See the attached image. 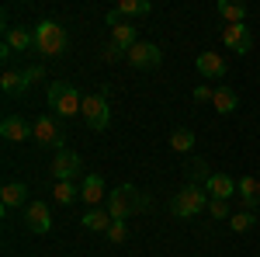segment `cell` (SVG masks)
<instances>
[{
    "label": "cell",
    "instance_id": "obj_27",
    "mask_svg": "<svg viewBox=\"0 0 260 257\" xmlns=\"http://www.w3.org/2000/svg\"><path fill=\"white\" fill-rule=\"evenodd\" d=\"M104 237L111 240V243H125V240H128V226H125V222H111V230H108Z\"/></svg>",
    "mask_w": 260,
    "mask_h": 257
},
{
    "label": "cell",
    "instance_id": "obj_30",
    "mask_svg": "<svg viewBox=\"0 0 260 257\" xmlns=\"http://www.w3.org/2000/svg\"><path fill=\"white\" fill-rule=\"evenodd\" d=\"M257 195H260V178H257Z\"/></svg>",
    "mask_w": 260,
    "mask_h": 257
},
{
    "label": "cell",
    "instance_id": "obj_26",
    "mask_svg": "<svg viewBox=\"0 0 260 257\" xmlns=\"http://www.w3.org/2000/svg\"><path fill=\"white\" fill-rule=\"evenodd\" d=\"M208 212H212V219H215V222H222V219H233V212H229V202H219V198H212V202H208Z\"/></svg>",
    "mask_w": 260,
    "mask_h": 257
},
{
    "label": "cell",
    "instance_id": "obj_21",
    "mask_svg": "<svg viewBox=\"0 0 260 257\" xmlns=\"http://www.w3.org/2000/svg\"><path fill=\"white\" fill-rule=\"evenodd\" d=\"M111 42H115V45H121V49L128 52V49H132V45L139 42L136 28H132V21H118V24L111 28Z\"/></svg>",
    "mask_w": 260,
    "mask_h": 257
},
{
    "label": "cell",
    "instance_id": "obj_7",
    "mask_svg": "<svg viewBox=\"0 0 260 257\" xmlns=\"http://www.w3.org/2000/svg\"><path fill=\"white\" fill-rule=\"evenodd\" d=\"M80 167H83L80 153H73V150H59V153L52 157V163H49V174H52V181H77Z\"/></svg>",
    "mask_w": 260,
    "mask_h": 257
},
{
    "label": "cell",
    "instance_id": "obj_23",
    "mask_svg": "<svg viewBox=\"0 0 260 257\" xmlns=\"http://www.w3.org/2000/svg\"><path fill=\"white\" fill-rule=\"evenodd\" d=\"M77 181H56V188H52V202H59V205H73L77 202Z\"/></svg>",
    "mask_w": 260,
    "mask_h": 257
},
{
    "label": "cell",
    "instance_id": "obj_6",
    "mask_svg": "<svg viewBox=\"0 0 260 257\" xmlns=\"http://www.w3.org/2000/svg\"><path fill=\"white\" fill-rule=\"evenodd\" d=\"M24 226H28V233H35V237H45L49 230H52V212H49V202H28L24 205Z\"/></svg>",
    "mask_w": 260,
    "mask_h": 257
},
{
    "label": "cell",
    "instance_id": "obj_25",
    "mask_svg": "<svg viewBox=\"0 0 260 257\" xmlns=\"http://www.w3.org/2000/svg\"><path fill=\"white\" fill-rule=\"evenodd\" d=\"M253 222H257V216H253V212H233V219H229V230H233V233H246Z\"/></svg>",
    "mask_w": 260,
    "mask_h": 257
},
{
    "label": "cell",
    "instance_id": "obj_22",
    "mask_svg": "<svg viewBox=\"0 0 260 257\" xmlns=\"http://www.w3.org/2000/svg\"><path fill=\"white\" fill-rule=\"evenodd\" d=\"M115 11H118L121 18H146L153 7H149V0H118Z\"/></svg>",
    "mask_w": 260,
    "mask_h": 257
},
{
    "label": "cell",
    "instance_id": "obj_28",
    "mask_svg": "<svg viewBox=\"0 0 260 257\" xmlns=\"http://www.w3.org/2000/svg\"><path fill=\"white\" fill-rule=\"evenodd\" d=\"M101 56H104V63H115V60H121V56H128V52H125V49H121V45H115V42H108V45H104V52H101Z\"/></svg>",
    "mask_w": 260,
    "mask_h": 257
},
{
    "label": "cell",
    "instance_id": "obj_17",
    "mask_svg": "<svg viewBox=\"0 0 260 257\" xmlns=\"http://www.w3.org/2000/svg\"><path fill=\"white\" fill-rule=\"evenodd\" d=\"M236 195L243 198V212H257V209H260L257 178H253V174H243V178L236 181Z\"/></svg>",
    "mask_w": 260,
    "mask_h": 257
},
{
    "label": "cell",
    "instance_id": "obj_2",
    "mask_svg": "<svg viewBox=\"0 0 260 257\" xmlns=\"http://www.w3.org/2000/svg\"><path fill=\"white\" fill-rule=\"evenodd\" d=\"M208 191H205V184H194V181H187L184 188H180L177 195L170 198V212L177 219H194L198 212H205L208 209Z\"/></svg>",
    "mask_w": 260,
    "mask_h": 257
},
{
    "label": "cell",
    "instance_id": "obj_29",
    "mask_svg": "<svg viewBox=\"0 0 260 257\" xmlns=\"http://www.w3.org/2000/svg\"><path fill=\"white\" fill-rule=\"evenodd\" d=\"M212 94H215V91H212V87H205V83H201V87H194V101H198V104L212 101Z\"/></svg>",
    "mask_w": 260,
    "mask_h": 257
},
{
    "label": "cell",
    "instance_id": "obj_14",
    "mask_svg": "<svg viewBox=\"0 0 260 257\" xmlns=\"http://www.w3.org/2000/svg\"><path fill=\"white\" fill-rule=\"evenodd\" d=\"M0 205H4V216L14 212V209H21V205H28V188H24L21 181H7L4 191H0Z\"/></svg>",
    "mask_w": 260,
    "mask_h": 257
},
{
    "label": "cell",
    "instance_id": "obj_16",
    "mask_svg": "<svg viewBox=\"0 0 260 257\" xmlns=\"http://www.w3.org/2000/svg\"><path fill=\"white\" fill-rule=\"evenodd\" d=\"M194 66H198V73L205 80H222V77H225V60L215 56V52H198Z\"/></svg>",
    "mask_w": 260,
    "mask_h": 257
},
{
    "label": "cell",
    "instance_id": "obj_19",
    "mask_svg": "<svg viewBox=\"0 0 260 257\" xmlns=\"http://www.w3.org/2000/svg\"><path fill=\"white\" fill-rule=\"evenodd\" d=\"M80 222L87 226V230H90V233H108L115 219H111V212H108V209H87Z\"/></svg>",
    "mask_w": 260,
    "mask_h": 257
},
{
    "label": "cell",
    "instance_id": "obj_4",
    "mask_svg": "<svg viewBox=\"0 0 260 257\" xmlns=\"http://www.w3.org/2000/svg\"><path fill=\"white\" fill-rule=\"evenodd\" d=\"M142 205H146V202L139 198V191H136L132 184H118V188L108 195V202H104V209L111 212V219H115V222H128V219H132V212H136V209H142Z\"/></svg>",
    "mask_w": 260,
    "mask_h": 257
},
{
    "label": "cell",
    "instance_id": "obj_20",
    "mask_svg": "<svg viewBox=\"0 0 260 257\" xmlns=\"http://www.w3.org/2000/svg\"><path fill=\"white\" fill-rule=\"evenodd\" d=\"M215 14H219L225 24H243L246 21V4H233V0H219L215 4Z\"/></svg>",
    "mask_w": 260,
    "mask_h": 257
},
{
    "label": "cell",
    "instance_id": "obj_12",
    "mask_svg": "<svg viewBox=\"0 0 260 257\" xmlns=\"http://www.w3.org/2000/svg\"><path fill=\"white\" fill-rule=\"evenodd\" d=\"M80 198L90 209H104V202H108V195H104V178L101 174H87L83 184H80Z\"/></svg>",
    "mask_w": 260,
    "mask_h": 257
},
{
    "label": "cell",
    "instance_id": "obj_11",
    "mask_svg": "<svg viewBox=\"0 0 260 257\" xmlns=\"http://www.w3.org/2000/svg\"><path fill=\"white\" fill-rule=\"evenodd\" d=\"M0 136L7 139V142L35 139V136H31V122H24L21 115H4V122H0Z\"/></svg>",
    "mask_w": 260,
    "mask_h": 257
},
{
    "label": "cell",
    "instance_id": "obj_18",
    "mask_svg": "<svg viewBox=\"0 0 260 257\" xmlns=\"http://www.w3.org/2000/svg\"><path fill=\"white\" fill-rule=\"evenodd\" d=\"M212 104H215V111H219V115H233V111L240 108V94H236L233 87H215Z\"/></svg>",
    "mask_w": 260,
    "mask_h": 257
},
{
    "label": "cell",
    "instance_id": "obj_9",
    "mask_svg": "<svg viewBox=\"0 0 260 257\" xmlns=\"http://www.w3.org/2000/svg\"><path fill=\"white\" fill-rule=\"evenodd\" d=\"M31 136L39 139L42 146H56V150H62V142H66V132L59 129V122L49 119V115H39L31 122Z\"/></svg>",
    "mask_w": 260,
    "mask_h": 257
},
{
    "label": "cell",
    "instance_id": "obj_15",
    "mask_svg": "<svg viewBox=\"0 0 260 257\" xmlns=\"http://www.w3.org/2000/svg\"><path fill=\"white\" fill-rule=\"evenodd\" d=\"M205 191H208V198L229 202V198L236 195V181L229 178V174H208V181H205Z\"/></svg>",
    "mask_w": 260,
    "mask_h": 257
},
{
    "label": "cell",
    "instance_id": "obj_13",
    "mask_svg": "<svg viewBox=\"0 0 260 257\" xmlns=\"http://www.w3.org/2000/svg\"><path fill=\"white\" fill-rule=\"evenodd\" d=\"M4 49L14 56V52H28L35 49V35L28 28H4Z\"/></svg>",
    "mask_w": 260,
    "mask_h": 257
},
{
    "label": "cell",
    "instance_id": "obj_5",
    "mask_svg": "<svg viewBox=\"0 0 260 257\" xmlns=\"http://www.w3.org/2000/svg\"><path fill=\"white\" fill-rule=\"evenodd\" d=\"M83 122L87 129L94 132H104L111 125V111H108V91H98V94H83Z\"/></svg>",
    "mask_w": 260,
    "mask_h": 257
},
{
    "label": "cell",
    "instance_id": "obj_1",
    "mask_svg": "<svg viewBox=\"0 0 260 257\" xmlns=\"http://www.w3.org/2000/svg\"><path fill=\"white\" fill-rule=\"evenodd\" d=\"M31 35H35V52H39L42 60H56L66 52V28H62L59 21H39L35 28H31Z\"/></svg>",
    "mask_w": 260,
    "mask_h": 257
},
{
    "label": "cell",
    "instance_id": "obj_31",
    "mask_svg": "<svg viewBox=\"0 0 260 257\" xmlns=\"http://www.w3.org/2000/svg\"><path fill=\"white\" fill-rule=\"evenodd\" d=\"M257 222H260V209H257Z\"/></svg>",
    "mask_w": 260,
    "mask_h": 257
},
{
    "label": "cell",
    "instance_id": "obj_3",
    "mask_svg": "<svg viewBox=\"0 0 260 257\" xmlns=\"http://www.w3.org/2000/svg\"><path fill=\"white\" fill-rule=\"evenodd\" d=\"M49 108H52L59 119H73V115L83 111V94L73 83H66V80H52V83H49Z\"/></svg>",
    "mask_w": 260,
    "mask_h": 257
},
{
    "label": "cell",
    "instance_id": "obj_10",
    "mask_svg": "<svg viewBox=\"0 0 260 257\" xmlns=\"http://www.w3.org/2000/svg\"><path fill=\"white\" fill-rule=\"evenodd\" d=\"M222 42H225V49H233L236 56H246V52L253 49V35H250L246 24H225V28H222Z\"/></svg>",
    "mask_w": 260,
    "mask_h": 257
},
{
    "label": "cell",
    "instance_id": "obj_24",
    "mask_svg": "<svg viewBox=\"0 0 260 257\" xmlns=\"http://www.w3.org/2000/svg\"><path fill=\"white\" fill-rule=\"evenodd\" d=\"M170 150H174V153H191V150H194V132H191V129H177V132L170 136Z\"/></svg>",
    "mask_w": 260,
    "mask_h": 257
},
{
    "label": "cell",
    "instance_id": "obj_8",
    "mask_svg": "<svg viewBox=\"0 0 260 257\" xmlns=\"http://www.w3.org/2000/svg\"><path fill=\"white\" fill-rule=\"evenodd\" d=\"M125 60L132 63L136 70H156L163 63V52H160V45L156 42H136L132 49H128V56Z\"/></svg>",
    "mask_w": 260,
    "mask_h": 257
}]
</instances>
